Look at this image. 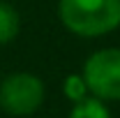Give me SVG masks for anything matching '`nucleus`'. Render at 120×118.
Returning a JSON list of instances; mask_svg holds the SVG:
<instances>
[{
	"instance_id": "4",
	"label": "nucleus",
	"mask_w": 120,
	"mask_h": 118,
	"mask_svg": "<svg viewBox=\"0 0 120 118\" xmlns=\"http://www.w3.org/2000/svg\"><path fill=\"white\" fill-rule=\"evenodd\" d=\"M21 30V16L14 7L5 0H0V46L14 42Z\"/></svg>"
},
{
	"instance_id": "3",
	"label": "nucleus",
	"mask_w": 120,
	"mask_h": 118,
	"mask_svg": "<svg viewBox=\"0 0 120 118\" xmlns=\"http://www.w3.org/2000/svg\"><path fill=\"white\" fill-rule=\"evenodd\" d=\"M81 76L88 86V93L102 102H120V49L106 46L90 53Z\"/></svg>"
},
{
	"instance_id": "6",
	"label": "nucleus",
	"mask_w": 120,
	"mask_h": 118,
	"mask_svg": "<svg viewBox=\"0 0 120 118\" xmlns=\"http://www.w3.org/2000/svg\"><path fill=\"white\" fill-rule=\"evenodd\" d=\"M62 93H65V97L72 100V102H81L83 97L90 95L88 86H86V81H83L81 74H67L65 81H62Z\"/></svg>"
},
{
	"instance_id": "5",
	"label": "nucleus",
	"mask_w": 120,
	"mask_h": 118,
	"mask_svg": "<svg viewBox=\"0 0 120 118\" xmlns=\"http://www.w3.org/2000/svg\"><path fill=\"white\" fill-rule=\"evenodd\" d=\"M67 118H111V111H109L106 102L88 95L81 102H74V106H72Z\"/></svg>"
},
{
	"instance_id": "2",
	"label": "nucleus",
	"mask_w": 120,
	"mask_h": 118,
	"mask_svg": "<svg viewBox=\"0 0 120 118\" xmlns=\"http://www.w3.org/2000/svg\"><path fill=\"white\" fill-rule=\"evenodd\" d=\"M46 97L44 81L32 72H12L0 81V109L12 118L32 116Z\"/></svg>"
},
{
	"instance_id": "7",
	"label": "nucleus",
	"mask_w": 120,
	"mask_h": 118,
	"mask_svg": "<svg viewBox=\"0 0 120 118\" xmlns=\"http://www.w3.org/2000/svg\"><path fill=\"white\" fill-rule=\"evenodd\" d=\"M9 118H12V116H9Z\"/></svg>"
},
{
	"instance_id": "1",
	"label": "nucleus",
	"mask_w": 120,
	"mask_h": 118,
	"mask_svg": "<svg viewBox=\"0 0 120 118\" xmlns=\"http://www.w3.org/2000/svg\"><path fill=\"white\" fill-rule=\"evenodd\" d=\"M58 19L79 37H104L120 28V0H58Z\"/></svg>"
}]
</instances>
